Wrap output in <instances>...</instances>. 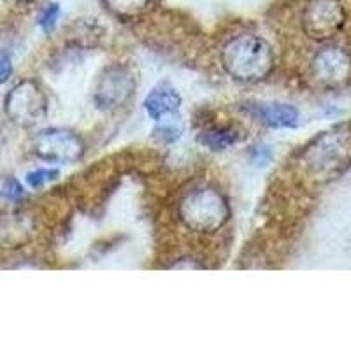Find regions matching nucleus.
Wrapping results in <instances>:
<instances>
[{"label":"nucleus","instance_id":"obj_1","mask_svg":"<svg viewBox=\"0 0 351 351\" xmlns=\"http://www.w3.org/2000/svg\"><path fill=\"white\" fill-rule=\"evenodd\" d=\"M221 64L234 80L256 83L269 76L274 67V53L265 39L255 34H239L221 48Z\"/></svg>","mask_w":351,"mask_h":351},{"label":"nucleus","instance_id":"obj_2","mask_svg":"<svg viewBox=\"0 0 351 351\" xmlns=\"http://www.w3.org/2000/svg\"><path fill=\"white\" fill-rule=\"evenodd\" d=\"M302 164L319 178L344 171L351 164V125H339L322 132L304 152Z\"/></svg>","mask_w":351,"mask_h":351},{"label":"nucleus","instance_id":"obj_3","mask_svg":"<svg viewBox=\"0 0 351 351\" xmlns=\"http://www.w3.org/2000/svg\"><path fill=\"white\" fill-rule=\"evenodd\" d=\"M180 218L193 232H216L227 223L230 209L225 195L213 186H197L181 199Z\"/></svg>","mask_w":351,"mask_h":351},{"label":"nucleus","instance_id":"obj_4","mask_svg":"<svg viewBox=\"0 0 351 351\" xmlns=\"http://www.w3.org/2000/svg\"><path fill=\"white\" fill-rule=\"evenodd\" d=\"M4 111L12 123L20 127H34L48 111V100L44 90L32 80L20 81L5 95Z\"/></svg>","mask_w":351,"mask_h":351},{"label":"nucleus","instance_id":"obj_5","mask_svg":"<svg viewBox=\"0 0 351 351\" xmlns=\"http://www.w3.org/2000/svg\"><path fill=\"white\" fill-rule=\"evenodd\" d=\"M136 93V77L125 65H109L97 81L93 100L102 111H114L121 108Z\"/></svg>","mask_w":351,"mask_h":351},{"label":"nucleus","instance_id":"obj_6","mask_svg":"<svg viewBox=\"0 0 351 351\" xmlns=\"http://www.w3.org/2000/svg\"><path fill=\"white\" fill-rule=\"evenodd\" d=\"M346 11L339 0H311L302 14L304 32L311 39L327 40L341 32Z\"/></svg>","mask_w":351,"mask_h":351},{"label":"nucleus","instance_id":"obj_7","mask_svg":"<svg viewBox=\"0 0 351 351\" xmlns=\"http://www.w3.org/2000/svg\"><path fill=\"white\" fill-rule=\"evenodd\" d=\"M34 152L46 162H77L84 153V144L76 132L69 128H46L34 139Z\"/></svg>","mask_w":351,"mask_h":351},{"label":"nucleus","instance_id":"obj_8","mask_svg":"<svg viewBox=\"0 0 351 351\" xmlns=\"http://www.w3.org/2000/svg\"><path fill=\"white\" fill-rule=\"evenodd\" d=\"M313 77L325 88H343L351 81V55L337 46H325L311 62Z\"/></svg>","mask_w":351,"mask_h":351},{"label":"nucleus","instance_id":"obj_9","mask_svg":"<svg viewBox=\"0 0 351 351\" xmlns=\"http://www.w3.org/2000/svg\"><path fill=\"white\" fill-rule=\"evenodd\" d=\"M243 111L253 116L258 123L272 128H291L299 123V111L281 102H250L243 106Z\"/></svg>","mask_w":351,"mask_h":351},{"label":"nucleus","instance_id":"obj_10","mask_svg":"<svg viewBox=\"0 0 351 351\" xmlns=\"http://www.w3.org/2000/svg\"><path fill=\"white\" fill-rule=\"evenodd\" d=\"M181 108L180 92L167 81L156 84L144 99V109L155 121H162L167 116H174Z\"/></svg>","mask_w":351,"mask_h":351},{"label":"nucleus","instance_id":"obj_11","mask_svg":"<svg viewBox=\"0 0 351 351\" xmlns=\"http://www.w3.org/2000/svg\"><path fill=\"white\" fill-rule=\"evenodd\" d=\"M243 139L241 130L230 125H215V127L204 128L199 134L197 141L202 144L204 148L211 149V152H223V149L232 148Z\"/></svg>","mask_w":351,"mask_h":351},{"label":"nucleus","instance_id":"obj_12","mask_svg":"<svg viewBox=\"0 0 351 351\" xmlns=\"http://www.w3.org/2000/svg\"><path fill=\"white\" fill-rule=\"evenodd\" d=\"M104 4L120 16H134L149 4V0H104Z\"/></svg>","mask_w":351,"mask_h":351},{"label":"nucleus","instance_id":"obj_13","mask_svg":"<svg viewBox=\"0 0 351 351\" xmlns=\"http://www.w3.org/2000/svg\"><path fill=\"white\" fill-rule=\"evenodd\" d=\"M55 180H58V171L55 169H37V171L27 174V184L30 188H40Z\"/></svg>","mask_w":351,"mask_h":351},{"label":"nucleus","instance_id":"obj_14","mask_svg":"<svg viewBox=\"0 0 351 351\" xmlns=\"http://www.w3.org/2000/svg\"><path fill=\"white\" fill-rule=\"evenodd\" d=\"M60 18V5L58 4H49L48 8L40 12L39 16V27L43 28L44 32H51L55 28L56 21Z\"/></svg>","mask_w":351,"mask_h":351},{"label":"nucleus","instance_id":"obj_15","mask_svg":"<svg viewBox=\"0 0 351 351\" xmlns=\"http://www.w3.org/2000/svg\"><path fill=\"white\" fill-rule=\"evenodd\" d=\"M181 134H183V130L180 127H176V125H160L153 130V137L164 144L174 143V141L180 139Z\"/></svg>","mask_w":351,"mask_h":351},{"label":"nucleus","instance_id":"obj_16","mask_svg":"<svg viewBox=\"0 0 351 351\" xmlns=\"http://www.w3.org/2000/svg\"><path fill=\"white\" fill-rule=\"evenodd\" d=\"M2 195H4V199L11 200V202H16V200L23 199L25 192L21 184L18 183V180H14V178H5L4 183H2Z\"/></svg>","mask_w":351,"mask_h":351},{"label":"nucleus","instance_id":"obj_17","mask_svg":"<svg viewBox=\"0 0 351 351\" xmlns=\"http://www.w3.org/2000/svg\"><path fill=\"white\" fill-rule=\"evenodd\" d=\"M11 72H12L11 56H9L8 53H4L2 58H0V81H2V83H8L9 77H11Z\"/></svg>","mask_w":351,"mask_h":351},{"label":"nucleus","instance_id":"obj_18","mask_svg":"<svg viewBox=\"0 0 351 351\" xmlns=\"http://www.w3.org/2000/svg\"><path fill=\"white\" fill-rule=\"evenodd\" d=\"M14 2H34V0H14Z\"/></svg>","mask_w":351,"mask_h":351}]
</instances>
